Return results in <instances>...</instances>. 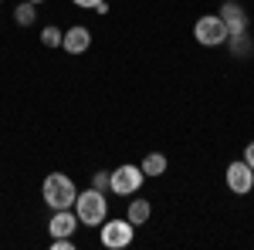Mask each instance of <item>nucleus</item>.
<instances>
[{"instance_id": "11", "label": "nucleus", "mask_w": 254, "mask_h": 250, "mask_svg": "<svg viewBox=\"0 0 254 250\" xmlns=\"http://www.w3.org/2000/svg\"><path fill=\"white\" fill-rule=\"evenodd\" d=\"M14 20H17L20 27H31V24L38 20V3H31V0H20L17 7H14Z\"/></svg>"}, {"instance_id": "2", "label": "nucleus", "mask_w": 254, "mask_h": 250, "mask_svg": "<svg viewBox=\"0 0 254 250\" xmlns=\"http://www.w3.org/2000/svg\"><path fill=\"white\" fill-rule=\"evenodd\" d=\"M41 196H44V203L51 206V210H71L75 206V183H71V176L64 173H48L44 176V186H41Z\"/></svg>"}, {"instance_id": "20", "label": "nucleus", "mask_w": 254, "mask_h": 250, "mask_svg": "<svg viewBox=\"0 0 254 250\" xmlns=\"http://www.w3.org/2000/svg\"><path fill=\"white\" fill-rule=\"evenodd\" d=\"M31 3H44V0H31Z\"/></svg>"}, {"instance_id": "14", "label": "nucleus", "mask_w": 254, "mask_h": 250, "mask_svg": "<svg viewBox=\"0 0 254 250\" xmlns=\"http://www.w3.org/2000/svg\"><path fill=\"white\" fill-rule=\"evenodd\" d=\"M61 38H64V31H58V27H44L41 31V44L44 48H61Z\"/></svg>"}, {"instance_id": "16", "label": "nucleus", "mask_w": 254, "mask_h": 250, "mask_svg": "<svg viewBox=\"0 0 254 250\" xmlns=\"http://www.w3.org/2000/svg\"><path fill=\"white\" fill-rule=\"evenodd\" d=\"M51 250H75L71 237H51Z\"/></svg>"}, {"instance_id": "4", "label": "nucleus", "mask_w": 254, "mask_h": 250, "mask_svg": "<svg viewBox=\"0 0 254 250\" xmlns=\"http://www.w3.org/2000/svg\"><path fill=\"white\" fill-rule=\"evenodd\" d=\"M193 38H196V44H203V48H217V44H227L231 34H227L220 14H203V17L193 24Z\"/></svg>"}, {"instance_id": "3", "label": "nucleus", "mask_w": 254, "mask_h": 250, "mask_svg": "<svg viewBox=\"0 0 254 250\" xmlns=\"http://www.w3.org/2000/svg\"><path fill=\"white\" fill-rule=\"evenodd\" d=\"M142 183H146V173L129 162L109 173V193H116V196H136L142 190Z\"/></svg>"}, {"instance_id": "10", "label": "nucleus", "mask_w": 254, "mask_h": 250, "mask_svg": "<svg viewBox=\"0 0 254 250\" xmlns=\"http://www.w3.org/2000/svg\"><path fill=\"white\" fill-rule=\"evenodd\" d=\"M149 213H153L149 200H132V203H129V210H126V220H129V223H136V227H142V223L149 220Z\"/></svg>"}, {"instance_id": "5", "label": "nucleus", "mask_w": 254, "mask_h": 250, "mask_svg": "<svg viewBox=\"0 0 254 250\" xmlns=\"http://www.w3.org/2000/svg\"><path fill=\"white\" fill-rule=\"evenodd\" d=\"M132 240H136V223H129V220H109L105 216V223H102V247L122 250V247H129Z\"/></svg>"}, {"instance_id": "7", "label": "nucleus", "mask_w": 254, "mask_h": 250, "mask_svg": "<svg viewBox=\"0 0 254 250\" xmlns=\"http://www.w3.org/2000/svg\"><path fill=\"white\" fill-rule=\"evenodd\" d=\"M220 20H224V27H227L231 38H234V34H244L248 24H251L244 3H237V0H224V3H220Z\"/></svg>"}, {"instance_id": "8", "label": "nucleus", "mask_w": 254, "mask_h": 250, "mask_svg": "<svg viewBox=\"0 0 254 250\" xmlns=\"http://www.w3.org/2000/svg\"><path fill=\"white\" fill-rule=\"evenodd\" d=\"M61 48L68 51V54H81V51H88L92 48V31L88 27H68L64 31V38H61Z\"/></svg>"}, {"instance_id": "13", "label": "nucleus", "mask_w": 254, "mask_h": 250, "mask_svg": "<svg viewBox=\"0 0 254 250\" xmlns=\"http://www.w3.org/2000/svg\"><path fill=\"white\" fill-rule=\"evenodd\" d=\"M227 44H231V51H234L237 58H251V54H254V41L248 38V31H244V34H234V38H227Z\"/></svg>"}, {"instance_id": "6", "label": "nucleus", "mask_w": 254, "mask_h": 250, "mask_svg": "<svg viewBox=\"0 0 254 250\" xmlns=\"http://www.w3.org/2000/svg\"><path fill=\"white\" fill-rule=\"evenodd\" d=\"M224 176H227V186H231V193H237V196H248V193L254 190V169L244 162V159L231 162Z\"/></svg>"}, {"instance_id": "12", "label": "nucleus", "mask_w": 254, "mask_h": 250, "mask_svg": "<svg viewBox=\"0 0 254 250\" xmlns=\"http://www.w3.org/2000/svg\"><path fill=\"white\" fill-rule=\"evenodd\" d=\"M166 166H170V162H166V155H163V152H149L146 159H142L139 169H142L146 176H163V173H166Z\"/></svg>"}, {"instance_id": "17", "label": "nucleus", "mask_w": 254, "mask_h": 250, "mask_svg": "<svg viewBox=\"0 0 254 250\" xmlns=\"http://www.w3.org/2000/svg\"><path fill=\"white\" fill-rule=\"evenodd\" d=\"M71 3H75V7H81V10H92L98 0H71Z\"/></svg>"}, {"instance_id": "15", "label": "nucleus", "mask_w": 254, "mask_h": 250, "mask_svg": "<svg viewBox=\"0 0 254 250\" xmlns=\"http://www.w3.org/2000/svg\"><path fill=\"white\" fill-rule=\"evenodd\" d=\"M92 186H95V190H102V193H109V173H105V169H102V173H95V176H92Z\"/></svg>"}, {"instance_id": "1", "label": "nucleus", "mask_w": 254, "mask_h": 250, "mask_svg": "<svg viewBox=\"0 0 254 250\" xmlns=\"http://www.w3.org/2000/svg\"><path fill=\"white\" fill-rule=\"evenodd\" d=\"M75 216H78V223L81 227H102L105 223V216H109V196L102 190H85L75 196Z\"/></svg>"}, {"instance_id": "18", "label": "nucleus", "mask_w": 254, "mask_h": 250, "mask_svg": "<svg viewBox=\"0 0 254 250\" xmlns=\"http://www.w3.org/2000/svg\"><path fill=\"white\" fill-rule=\"evenodd\" d=\"M244 162H248V166H251V169H254V142H251V146H248V149H244Z\"/></svg>"}, {"instance_id": "9", "label": "nucleus", "mask_w": 254, "mask_h": 250, "mask_svg": "<svg viewBox=\"0 0 254 250\" xmlns=\"http://www.w3.org/2000/svg\"><path fill=\"white\" fill-rule=\"evenodd\" d=\"M78 227H81V223H78V216H75V210H55L51 223H48L51 237H71Z\"/></svg>"}, {"instance_id": "19", "label": "nucleus", "mask_w": 254, "mask_h": 250, "mask_svg": "<svg viewBox=\"0 0 254 250\" xmlns=\"http://www.w3.org/2000/svg\"><path fill=\"white\" fill-rule=\"evenodd\" d=\"M92 10H95V14H109V0H98Z\"/></svg>"}]
</instances>
